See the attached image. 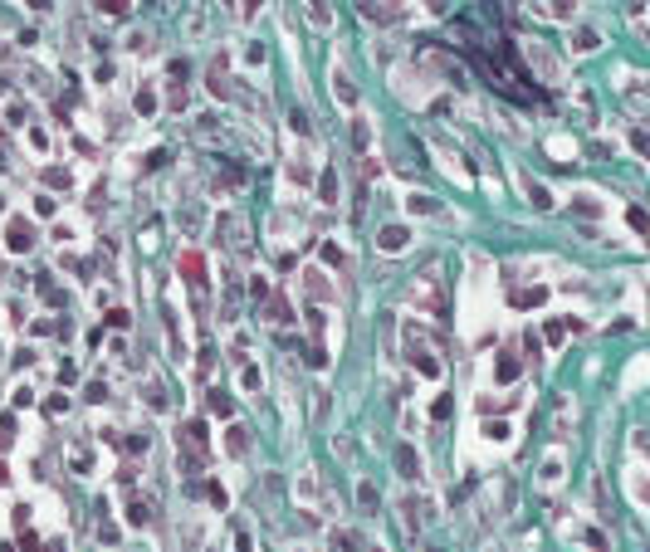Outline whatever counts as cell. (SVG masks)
<instances>
[{"label": "cell", "instance_id": "1", "mask_svg": "<svg viewBox=\"0 0 650 552\" xmlns=\"http://www.w3.org/2000/svg\"><path fill=\"white\" fill-rule=\"evenodd\" d=\"M469 59L489 74V84L499 88V93H509V98H538V79L524 69V59L514 54V44L509 39H489V49H469Z\"/></svg>", "mask_w": 650, "mask_h": 552}, {"label": "cell", "instance_id": "2", "mask_svg": "<svg viewBox=\"0 0 650 552\" xmlns=\"http://www.w3.org/2000/svg\"><path fill=\"white\" fill-rule=\"evenodd\" d=\"M431 337H435V332L421 328V323L406 328V362H411L421 376H440V372H445V367H440V352L431 347Z\"/></svg>", "mask_w": 650, "mask_h": 552}, {"label": "cell", "instance_id": "3", "mask_svg": "<svg viewBox=\"0 0 650 552\" xmlns=\"http://www.w3.org/2000/svg\"><path fill=\"white\" fill-rule=\"evenodd\" d=\"M411 298H416L421 308H431L435 318H445V294H440V269H435V264L421 274V284H411Z\"/></svg>", "mask_w": 650, "mask_h": 552}, {"label": "cell", "instance_id": "4", "mask_svg": "<svg viewBox=\"0 0 650 552\" xmlns=\"http://www.w3.org/2000/svg\"><path fill=\"white\" fill-rule=\"evenodd\" d=\"M34 239H39V235H34V221H25V216H10V221H5V244H10L15 254H30Z\"/></svg>", "mask_w": 650, "mask_h": 552}, {"label": "cell", "instance_id": "5", "mask_svg": "<svg viewBox=\"0 0 650 552\" xmlns=\"http://www.w3.org/2000/svg\"><path fill=\"white\" fill-rule=\"evenodd\" d=\"M176 440L186 445V454H191L196 464H206V454H211V435H206V421H186Z\"/></svg>", "mask_w": 650, "mask_h": 552}, {"label": "cell", "instance_id": "6", "mask_svg": "<svg viewBox=\"0 0 650 552\" xmlns=\"http://www.w3.org/2000/svg\"><path fill=\"white\" fill-rule=\"evenodd\" d=\"M401 15H406L401 0H362V20H372V25H396Z\"/></svg>", "mask_w": 650, "mask_h": 552}, {"label": "cell", "instance_id": "7", "mask_svg": "<svg viewBox=\"0 0 650 552\" xmlns=\"http://www.w3.org/2000/svg\"><path fill=\"white\" fill-rule=\"evenodd\" d=\"M181 274H186V284H191V289H196V298H201V294H206V259H201L196 249H186V254H181Z\"/></svg>", "mask_w": 650, "mask_h": 552}, {"label": "cell", "instance_id": "8", "mask_svg": "<svg viewBox=\"0 0 650 552\" xmlns=\"http://www.w3.org/2000/svg\"><path fill=\"white\" fill-rule=\"evenodd\" d=\"M411 244V230L406 225H386V230H377V249H386V254H401Z\"/></svg>", "mask_w": 650, "mask_h": 552}, {"label": "cell", "instance_id": "9", "mask_svg": "<svg viewBox=\"0 0 650 552\" xmlns=\"http://www.w3.org/2000/svg\"><path fill=\"white\" fill-rule=\"evenodd\" d=\"M533 5V15H542V20H562V25H572V0H528Z\"/></svg>", "mask_w": 650, "mask_h": 552}, {"label": "cell", "instance_id": "10", "mask_svg": "<svg viewBox=\"0 0 650 552\" xmlns=\"http://www.w3.org/2000/svg\"><path fill=\"white\" fill-rule=\"evenodd\" d=\"M152 518H157V504L142 499V494H132V499H127V523H132V528H147Z\"/></svg>", "mask_w": 650, "mask_h": 552}, {"label": "cell", "instance_id": "11", "mask_svg": "<svg viewBox=\"0 0 650 552\" xmlns=\"http://www.w3.org/2000/svg\"><path fill=\"white\" fill-rule=\"evenodd\" d=\"M220 225H225V235H230V249H235V254H249V225L240 221V216H225Z\"/></svg>", "mask_w": 650, "mask_h": 552}, {"label": "cell", "instance_id": "12", "mask_svg": "<svg viewBox=\"0 0 650 552\" xmlns=\"http://www.w3.org/2000/svg\"><path fill=\"white\" fill-rule=\"evenodd\" d=\"M304 284H308V294H313L318 303H332V298H337V289L327 284V274H323V269H308V274H304Z\"/></svg>", "mask_w": 650, "mask_h": 552}, {"label": "cell", "instance_id": "13", "mask_svg": "<svg viewBox=\"0 0 650 552\" xmlns=\"http://www.w3.org/2000/svg\"><path fill=\"white\" fill-rule=\"evenodd\" d=\"M0 117H5L10 127H25V122H30V108H25V98H5V103H0Z\"/></svg>", "mask_w": 650, "mask_h": 552}, {"label": "cell", "instance_id": "14", "mask_svg": "<svg viewBox=\"0 0 650 552\" xmlns=\"http://www.w3.org/2000/svg\"><path fill=\"white\" fill-rule=\"evenodd\" d=\"M597 44H602V34H597L592 25H577V29H572V49H577V54H592Z\"/></svg>", "mask_w": 650, "mask_h": 552}, {"label": "cell", "instance_id": "15", "mask_svg": "<svg viewBox=\"0 0 650 552\" xmlns=\"http://www.w3.org/2000/svg\"><path fill=\"white\" fill-rule=\"evenodd\" d=\"M332 98H337L342 108H357V88H352L347 74H332Z\"/></svg>", "mask_w": 650, "mask_h": 552}, {"label": "cell", "instance_id": "16", "mask_svg": "<svg viewBox=\"0 0 650 552\" xmlns=\"http://www.w3.org/2000/svg\"><path fill=\"white\" fill-rule=\"evenodd\" d=\"M542 298H547L542 284H533V289H514V308H538Z\"/></svg>", "mask_w": 650, "mask_h": 552}, {"label": "cell", "instance_id": "17", "mask_svg": "<svg viewBox=\"0 0 650 552\" xmlns=\"http://www.w3.org/2000/svg\"><path fill=\"white\" fill-rule=\"evenodd\" d=\"M318 201H323V206H337V171H332V166L318 176Z\"/></svg>", "mask_w": 650, "mask_h": 552}, {"label": "cell", "instance_id": "18", "mask_svg": "<svg viewBox=\"0 0 650 552\" xmlns=\"http://www.w3.org/2000/svg\"><path fill=\"white\" fill-rule=\"evenodd\" d=\"M308 5V20L318 25V29H332V10H327V0H304Z\"/></svg>", "mask_w": 650, "mask_h": 552}, {"label": "cell", "instance_id": "19", "mask_svg": "<svg viewBox=\"0 0 650 552\" xmlns=\"http://www.w3.org/2000/svg\"><path fill=\"white\" fill-rule=\"evenodd\" d=\"M44 186H49V191H74V176H69L64 166H49V171H44Z\"/></svg>", "mask_w": 650, "mask_h": 552}, {"label": "cell", "instance_id": "20", "mask_svg": "<svg viewBox=\"0 0 650 552\" xmlns=\"http://www.w3.org/2000/svg\"><path fill=\"white\" fill-rule=\"evenodd\" d=\"M332 552H362V538L352 528H342V533H332Z\"/></svg>", "mask_w": 650, "mask_h": 552}, {"label": "cell", "instance_id": "21", "mask_svg": "<svg viewBox=\"0 0 650 552\" xmlns=\"http://www.w3.org/2000/svg\"><path fill=\"white\" fill-rule=\"evenodd\" d=\"M572 216H582V221H597V216H602V206H597L592 196H577V201H572Z\"/></svg>", "mask_w": 650, "mask_h": 552}, {"label": "cell", "instance_id": "22", "mask_svg": "<svg viewBox=\"0 0 650 552\" xmlns=\"http://www.w3.org/2000/svg\"><path fill=\"white\" fill-rule=\"evenodd\" d=\"M396 469H401V474H406V479H416V474H421V464H416V454H411V449H406V445H401V449H396Z\"/></svg>", "mask_w": 650, "mask_h": 552}, {"label": "cell", "instance_id": "23", "mask_svg": "<svg viewBox=\"0 0 650 552\" xmlns=\"http://www.w3.org/2000/svg\"><path fill=\"white\" fill-rule=\"evenodd\" d=\"M406 211H411V216H435L440 206H435V196H411V201H406Z\"/></svg>", "mask_w": 650, "mask_h": 552}, {"label": "cell", "instance_id": "24", "mask_svg": "<svg viewBox=\"0 0 650 552\" xmlns=\"http://www.w3.org/2000/svg\"><path fill=\"white\" fill-rule=\"evenodd\" d=\"M528 201H533V211H552V196H547V186H538V181H528Z\"/></svg>", "mask_w": 650, "mask_h": 552}, {"label": "cell", "instance_id": "25", "mask_svg": "<svg viewBox=\"0 0 650 552\" xmlns=\"http://www.w3.org/2000/svg\"><path fill=\"white\" fill-rule=\"evenodd\" d=\"M127 49H132V54H147V49H152V29H132V34H127Z\"/></svg>", "mask_w": 650, "mask_h": 552}, {"label": "cell", "instance_id": "26", "mask_svg": "<svg viewBox=\"0 0 650 552\" xmlns=\"http://www.w3.org/2000/svg\"><path fill=\"white\" fill-rule=\"evenodd\" d=\"M289 181H294V186H308V181H313V166H308V162H289Z\"/></svg>", "mask_w": 650, "mask_h": 552}, {"label": "cell", "instance_id": "27", "mask_svg": "<svg viewBox=\"0 0 650 552\" xmlns=\"http://www.w3.org/2000/svg\"><path fill=\"white\" fill-rule=\"evenodd\" d=\"M494 376H499V381H514V376H519V357H499V362H494Z\"/></svg>", "mask_w": 650, "mask_h": 552}, {"label": "cell", "instance_id": "28", "mask_svg": "<svg viewBox=\"0 0 650 552\" xmlns=\"http://www.w3.org/2000/svg\"><path fill=\"white\" fill-rule=\"evenodd\" d=\"M240 386H245V391H259V386H264V376H259V367H254V362H245V372H240Z\"/></svg>", "mask_w": 650, "mask_h": 552}, {"label": "cell", "instance_id": "29", "mask_svg": "<svg viewBox=\"0 0 650 552\" xmlns=\"http://www.w3.org/2000/svg\"><path fill=\"white\" fill-rule=\"evenodd\" d=\"M323 259L332 264V269H337V274H347V269H352V264H347V254H342L337 244H323Z\"/></svg>", "mask_w": 650, "mask_h": 552}, {"label": "cell", "instance_id": "30", "mask_svg": "<svg viewBox=\"0 0 650 552\" xmlns=\"http://www.w3.org/2000/svg\"><path fill=\"white\" fill-rule=\"evenodd\" d=\"M206 406H211L216 416H230V411H235V401H230L225 391H211V396H206Z\"/></svg>", "mask_w": 650, "mask_h": 552}, {"label": "cell", "instance_id": "31", "mask_svg": "<svg viewBox=\"0 0 650 552\" xmlns=\"http://www.w3.org/2000/svg\"><path fill=\"white\" fill-rule=\"evenodd\" d=\"M264 318H269V323H289V303H284V298H269Z\"/></svg>", "mask_w": 650, "mask_h": 552}, {"label": "cell", "instance_id": "32", "mask_svg": "<svg viewBox=\"0 0 650 552\" xmlns=\"http://www.w3.org/2000/svg\"><path fill=\"white\" fill-rule=\"evenodd\" d=\"M137 112H142V117L157 112V93H152V88H137Z\"/></svg>", "mask_w": 650, "mask_h": 552}, {"label": "cell", "instance_id": "33", "mask_svg": "<svg viewBox=\"0 0 650 552\" xmlns=\"http://www.w3.org/2000/svg\"><path fill=\"white\" fill-rule=\"evenodd\" d=\"M84 401H93V406L108 401V381H89V386H84Z\"/></svg>", "mask_w": 650, "mask_h": 552}, {"label": "cell", "instance_id": "34", "mask_svg": "<svg viewBox=\"0 0 650 552\" xmlns=\"http://www.w3.org/2000/svg\"><path fill=\"white\" fill-rule=\"evenodd\" d=\"M147 406H152V411H167V391H162L157 381H147Z\"/></svg>", "mask_w": 650, "mask_h": 552}, {"label": "cell", "instance_id": "35", "mask_svg": "<svg viewBox=\"0 0 650 552\" xmlns=\"http://www.w3.org/2000/svg\"><path fill=\"white\" fill-rule=\"evenodd\" d=\"M509 406H514V396H499V401H494V396H484V401H479V411H484V416H489V411H509Z\"/></svg>", "mask_w": 650, "mask_h": 552}, {"label": "cell", "instance_id": "36", "mask_svg": "<svg viewBox=\"0 0 650 552\" xmlns=\"http://www.w3.org/2000/svg\"><path fill=\"white\" fill-rule=\"evenodd\" d=\"M357 499H362V508H372V504H377V484L362 479V484H357Z\"/></svg>", "mask_w": 650, "mask_h": 552}, {"label": "cell", "instance_id": "37", "mask_svg": "<svg viewBox=\"0 0 650 552\" xmlns=\"http://www.w3.org/2000/svg\"><path fill=\"white\" fill-rule=\"evenodd\" d=\"M562 337H567V323H547V328H542V342H552V347H557Z\"/></svg>", "mask_w": 650, "mask_h": 552}, {"label": "cell", "instance_id": "38", "mask_svg": "<svg viewBox=\"0 0 650 552\" xmlns=\"http://www.w3.org/2000/svg\"><path fill=\"white\" fill-rule=\"evenodd\" d=\"M626 221H631V230H636V235H646V230H650V221H646V211H641V206H631V216H626Z\"/></svg>", "mask_w": 650, "mask_h": 552}, {"label": "cell", "instance_id": "39", "mask_svg": "<svg viewBox=\"0 0 650 552\" xmlns=\"http://www.w3.org/2000/svg\"><path fill=\"white\" fill-rule=\"evenodd\" d=\"M352 142H357V147H367V142H372V127H367V122H362V117H357V122H352Z\"/></svg>", "mask_w": 650, "mask_h": 552}, {"label": "cell", "instance_id": "40", "mask_svg": "<svg viewBox=\"0 0 650 552\" xmlns=\"http://www.w3.org/2000/svg\"><path fill=\"white\" fill-rule=\"evenodd\" d=\"M557 479H562V459H547L542 464V484H557Z\"/></svg>", "mask_w": 650, "mask_h": 552}, {"label": "cell", "instance_id": "41", "mask_svg": "<svg viewBox=\"0 0 650 552\" xmlns=\"http://www.w3.org/2000/svg\"><path fill=\"white\" fill-rule=\"evenodd\" d=\"M450 411H455V401H450V396H440V401L431 406V416H435V421H450Z\"/></svg>", "mask_w": 650, "mask_h": 552}, {"label": "cell", "instance_id": "42", "mask_svg": "<svg viewBox=\"0 0 650 552\" xmlns=\"http://www.w3.org/2000/svg\"><path fill=\"white\" fill-rule=\"evenodd\" d=\"M10 445H15V421L5 416V421H0V449H10Z\"/></svg>", "mask_w": 650, "mask_h": 552}, {"label": "cell", "instance_id": "43", "mask_svg": "<svg viewBox=\"0 0 650 552\" xmlns=\"http://www.w3.org/2000/svg\"><path fill=\"white\" fill-rule=\"evenodd\" d=\"M103 5V15H127L132 10V0H98Z\"/></svg>", "mask_w": 650, "mask_h": 552}, {"label": "cell", "instance_id": "44", "mask_svg": "<svg viewBox=\"0 0 650 552\" xmlns=\"http://www.w3.org/2000/svg\"><path fill=\"white\" fill-rule=\"evenodd\" d=\"M225 445H230V454H245V445H249V440H245V431L235 426V431H230V440H225Z\"/></svg>", "mask_w": 650, "mask_h": 552}, {"label": "cell", "instance_id": "45", "mask_svg": "<svg viewBox=\"0 0 650 552\" xmlns=\"http://www.w3.org/2000/svg\"><path fill=\"white\" fill-rule=\"evenodd\" d=\"M147 445H152V435H147V431H137V435L127 440V449H132V454H147Z\"/></svg>", "mask_w": 650, "mask_h": 552}, {"label": "cell", "instance_id": "46", "mask_svg": "<svg viewBox=\"0 0 650 552\" xmlns=\"http://www.w3.org/2000/svg\"><path fill=\"white\" fill-rule=\"evenodd\" d=\"M34 211H39V216H54V211H59V201H54V196H49V191H44V196H39V201H34Z\"/></svg>", "mask_w": 650, "mask_h": 552}, {"label": "cell", "instance_id": "47", "mask_svg": "<svg viewBox=\"0 0 650 552\" xmlns=\"http://www.w3.org/2000/svg\"><path fill=\"white\" fill-rule=\"evenodd\" d=\"M582 538H587V548H592V552H606V538H602V533H597V528H587V533H582Z\"/></svg>", "mask_w": 650, "mask_h": 552}, {"label": "cell", "instance_id": "48", "mask_svg": "<svg viewBox=\"0 0 650 552\" xmlns=\"http://www.w3.org/2000/svg\"><path fill=\"white\" fill-rule=\"evenodd\" d=\"M20 548H25V552H39V538H34L25 523H20Z\"/></svg>", "mask_w": 650, "mask_h": 552}, {"label": "cell", "instance_id": "49", "mask_svg": "<svg viewBox=\"0 0 650 552\" xmlns=\"http://www.w3.org/2000/svg\"><path fill=\"white\" fill-rule=\"evenodd\" d=\"M289 127H294V132H299V137H308V132H313V127H308V117H304V112H294V117H289Z\"/></svg>", "mask_w": 650, "mask_h": 552}, {"label": "cell", "instance_id": "50", "mask_svg": "<svg viewBox=\"0 0 650 552\" xmlns=\"http://www.w3.org/2000/svg\"><path fill=\"white\" fill-rule=\"evenodd\" d=\"M484 435H489V440H509V426H504V421H494V426H484Z\"/></svg>", "mask_w": 650, "mask_h": 552}, {"label": "cell", "instance_id": "51", "mask_svg": "<svg viewBox=\"0 0 650 552\" xmlns=\"http://www.w3.org/2000/svg\"><path fill=\"white\" fill-rule=\"evenodd\" d=\"M264 54H269L264 44H249V49H245V59H249V64H264Z\"/></svg>", "mask_w": 650, "mask_h": 552}, {"label": "cell", "instance_id": "52", "mask_svg": "<svg viewBox=\"0 0 650 552\" xmlns=\"http://www.w3.org/2000/svg\"><path fill=\"white\" fill-rule=\"evenodd\" d=\"M64 381H79V367H74V362H64V367H59V386H64Z\"/></svg>", "mask_w": 650, "mask_h": 552}, {"label": "cell", "instance_id": "53", "mask_svg": "<svg viewBox=\"0 0 650 552\" xmlns=\"http://www.w3.org/2000/svg\"><path fill=\"white\" fill-rule=\"evenodd\" d=\"M206 494H211V504H216V508H225V489H220V484H206Z\"/></svg>", "mask_w": 650, "mask_h": 552}, {"label": "cell", "instance_id": "54", "mask_svg": "<svg viewBox=\"0 0 650 552\" xmlns=\"http://www.w3.org/2000/svg\"><path fill=\"white\" fill-rule=\"evenodd\" d=\"M25 5H30V10H39V15H44V10H49V5H54V0H25Z\"/></svg>", "mask_w": 650, "mask_h": 552}, {"label": "cell", "instance_id": "55", "mask_svg": "<svg viewBox=\"0 0 650 552\" xmlns=\"http://www.w3.org/2000/svg\"><path fill=\"white\" fill-rule=\"evenodd\" d=\"M259 5H264V0H245V15H254V10H259Z\"/></svg>", "mask_w": 650, "mask_h": 552}, {"label": "cell", "instance_id": "56", "mask_svg": "<svg viewBox=\"0 0 650 552\" xmlns=\"http://www.w3.org/2000/svg\"><path fill=\"white\" fill-rule=\"evenodd\" d=\"M5 484H10V469H5V464H0V489H5Z\"/></svg>", "mask_w": 650, "mask_h": 552}, {"label": "cell", "instance_id": "57", "mask_svg": "<svg viewBox=\"0 0 650 552\" xmlns=\"http://www.w3.org/2000/svg\"><path fill=\"white\" fill-rule=\"evenodd\" d=\"M372 552H382V548H372Z\"/></svg>", "mask_w": 650, "mask_h": 552}]
</instances>
